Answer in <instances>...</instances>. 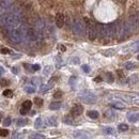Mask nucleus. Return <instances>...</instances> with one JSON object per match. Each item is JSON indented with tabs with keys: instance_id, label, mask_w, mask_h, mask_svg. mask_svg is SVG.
<instances>
[{
	"instance_id": "25",
	"label": "nucleus",
	"mask_w": 139,
	"mask_h": 139,
	"mask_svg": "<svg viewBox=\"0 0 139 139\" xmlns=\"http://www.w3.org/2000/svg\"><path fill=\"white\" fill-rule=\"evenodd\" d=\"M34 127H35V128H41V127H43V122H42V119H41V118H38V119L35 120Z\"/></svg>"
},
{
	"instance_id": "30",
	"label": "nucleus",
	"mask_w": 139,
	"mask_h": 139,
	"mask_svg": "<svg viewBox=\"0 0 139 139\" xmlns=\"http://www.w3.org/2000/svg\"><path fill=\"white\" fill-rule=\"evenodd\" d=\"M26 123H27V120L21 118V119H19V120L17 121V126H25Z\"/></svg>"
},
{
	"instance_id": "1",
	"label": "nucleus",
	"mask_w": 139,
	"mask_h": 139,
	"mask_svg": "<svg viewBox=\"0 0 139 139\" xmlns=\"http://www.w3.org/2000/svg\"><path fill=\"white\" fill-rule=\"evenodd\" d=\"M20 21V16L17 13H9V14H3L0 17V28L5 29L9 31L14 27H16Z\"/></svg>"
},
{
	"instance_id": "35",
	"label": "nucleus",
	"mask_w": 139,
	"mask_h": 139,
	"mask_svg": "<svg viewBox=\"0 0 139 139\" xmlns=\"http://www.w3.org/2000/svg\"><path fill=\"white\" fill-rule=\"evenodd\" d=\"M11 122H12L11 118H6V119L3 121V126H9L10 124H11Z\"/></svg>"
},
{
	"instance_id": "42",
	"label": "nucleus",
	"mask_w": 139,
	"mask_h": 139,
	"mask_svg": "<svg viewBox=\"0 0 139 139\" xmlns=\"http://www.w3.org/2000/svg\"><path fill=\"white\" fill-rule=\"evenodd\" d=\"M72 62H73V63L75 62V64H77V63H79V59H78V58H75V59H72Z\"/></svg>"
},
{
	"instance_id": "46",
	"label": "nucleus",
	"mask_w": 139,
	"mask_h": 139,
	"mask_svg": "<svg viewBox=\"0 0 139 139\" xmlns=\"http://www.w3.org/2000/svg\"><path fill=\"white\" fill-rule=\"evenodd\" d=\"M60 49H61V52H65V50H67V48H65L63 45H60Z\"/></svg>"
},
{
	"instance_id": "28",
	"label": "nucleus",
	"mask_w": 139,
	"mask_h": 139,
	"mask_svg": "<svg viewBox=\"0 0 139 139\" xmlns=\"http://www.w3.org/2000/svg\"><path fill=\"white\" fill-rule=\"evenodd\" d=\"M104 133L106 135H112L115 133V129L111 127H106V128H104Z\"/></svg>"
},
{
	"instance_id": "41",
	"label": "nucleus",
	"mask_w": 139,
	"mask_h": 139,
	"mask_svg": "<svg viewBox=\"0 0 139 139\" xmlns=\"http://www.w3.org/2000/svg\"><path fill=\"white\" fill-rule=\"evenodd\" d=\"M20 113L21 115H27L28 113V110H27V109H25V108H21L20 109Z\"/></svg>"
},
{
	"instance_id": "11",
	"label": "nucleus",
	"mask_w": 139,
	"mask_h": 139,
	"mask_svg": "<svg viewBox=\"0 0 139 139\" xmlns=\"http://www.w3.org/2000/svg\"><path fill=\"white\" fill-rule=\"evenodd\" d=\"M54 80H55V79H52V80L49 81V84H47V85H42V86L40 87V92H41L42 94H45L46 92H48V91L54 87Z\"/></svg>"
},
{
	"instance_id": "48",
	"label": "nucleus",
	"mask_w": 139,
	"mask_h": 139,
	"mask_svg": "<svg viewBox=\"0 0 139 139\" xmlns=\"http://www.w3.org/2000/svg\"><path fill=\"white\" fill-rule=\"evenodd\" d=\"M94 80H95V81H97V83H99V81H102V77H96Z\"/></svg>"
},
{
	"instance_id": "12",
	"label": "nucleus",
	"mask_w": 139,
	"mask_h": 139,
	"mask_svg": "<svg viewBox=\"0 0 139 139\" xmlns=\"http://www.w3.org/2000/svg\"><path fill=\"white\" fill-rule=\"evenodd\" d=\"M127 119H128L129 122L135 123V122H137L138 119H139V115H138L137 111H136V112H129V113L127 115Z\"/></svg>"
},
{
	"instance_id": "20",
	"label": "nucleus",
	"mask_w": 139,
	"mask_h": 139,
	"mask_svg": "<svg viewBox=\"0 0 139 139\" xmlns=\"http://www.w3.org/2000/svg\"><path fill=\"white\" fill-rule=\"evenodd\" d=\"M31 106H32V102L31 101H25L23 103V106H21V108H25L27 109V110L29 111L31 109Z\"/></svg>"
},
{
	"instance_id": "13",
	"label": "nucleus",
	"mask_w": 139,
	"mask_h": 139,
	"mask_svg": "<svg viewBox=\"0 0 139 139\" xmlns=\"http://www.w3.org/2000/svg\"><path fill=\"white\" fill-rule=\"evenodd\" d=\"M46 122L49 126H56L58 124V120H57L56 117H49V118H47Z\"/></svg>"
},
{
	"instance_id": "17",
	"label": "nucleus",
	"mask_w": 139,
	"mask_h": 139,
	"mask_svg": "<svg viewBox=\"0 0 139 139\" xmlns=\"http://www.w3.org/2000/svg\"><path fill=\"white\" fill-rule=\"evenodd\" d=\"M63 122L67 123V124H74V118H73L71 115L65 116L64 118H63Z\"/></svg>"
},
{
	"instance_id": "33",
	"label": "nucleus",
	"mask_w": 139,
	"mask_h": 139,
	"mask_svg": "<svg viewBox=\"0 0 139 139\" xmlns=\"http://www.w3.org/2000/svg\"><path fill=\"white\" fill-rule=\"evenodd\" d=\"M52 71H53V68L50 67V65H49V67H46L45 70H44V74L48 75V74H50V73H52Z\"/></svg>"
},
{
	"instance_id": "14",
	"label": "nucleus",
	"mask_w": 139,
	"mask_h": 139,
	"mask_svg": "<svg viewBox=\"0 0 139 139\" xmlns=\"http://www.w3.org/2000/svg\"><path fill=\"white\" fill-rule=\"evenodd\" d=\"M88 117L93 120H96L99 117H100V113L96 111V110H90V111H88Z\"/></svg>"
},
{
	"instance_id": "31",
	"label": "nucleus",
	"mask_w": 139,
	"mask_h": 139,
	"mask_svg": "<svg viewBox=\"0 0 139 139\" xmlns=\"http://www.w3.org/2000/svg\"><path fill=\"white\" fill-rule=\"evenodd\" d=\"M8 135H9V130H8V129H5V128L0 129V136H2V137H6Z\"/></svg>"
},
{
	"instance_id": "45",
	"label": "nucleus",
	"mask_w": 139,
	"mask_h": 139,
	"mask_svg": "<svg viewBox=\"0 0 139 139\" xmlns=\"http://www.w3.org/2000/svg\"><path fill=\"white\" fill-rule=\"evenodd\" d=\"M3 14H5V11H3L2 9H0V17H1V16L3 15Z\"/></svg>"
},
{
	"instance_id": "40",
	"label": "nucleus",
	"mask_w": 139,
	"mask_h": 139,
	"mask_svg": "<svg viewBox=\"0 0 139 139\" xmlns=\"http://www.w3.org/2000/svg\"><path fill=\"white\" fill-rule=\"evenodd\" d=\"M2 54H10V50L8 48H1V50H0Z\"/></svg>"
},
{
	"instance_id": "16",
	"label": "nucleus",
	"mask_w": 139,
	"mask_h": 139,
	"mask_svg": "<svg viewBox=\"0 0 139 139\" xmlns=\"http://www.w3.org/2000/svg\"><path fill=\"white\" fill-rule=\"evenodd\" d=\"M137 83H138V74L132 75V76L128 78V84H130V85H136Z\"/></svg>"
},
{
	"instance_id": "23",
	"label": "nucleus",
	"mask_w": 139,
	"mask_h": 139,
	"mask_svg": "<svg viewBox=\"0 0 139 139\" xmlns=\"http://www.w3.org/2000/svg\"><path fill=\"white\" fill-rule=\"evenodd\" d=\"M112 106L117 109H123L124 107H125V105H124L123 103H121V102H115V103H112Z\"/></svg>"
},
{
	"instance_id": "22",
	"label": "nucleus",
	"mask_w": 139,
	"mask_h": 139,
	"mask_svg": "<svg viewBox=\"0 0 139 139\" xmlns=\"http://www.w3.org/2000/svg\"><path fill=\"white\" fill-rule=\"evenodd\" d=\"M124 67H125V69H126V70H134V69H136V68H137V64H136V63H134V62H126Z\"/></svg>"
},
{
	"instance_id": "29",
	"label": "nucleus",
	"mask_w": 139,
	"mask_h": 139,
	"mask_svg": "<svg viewBox=\"0 0 139 139\" xmlns=\"http://www.w3.org/2000/svg\"><path fill=\"white\" fill-rule=\"evenodd\" d=\"M113 80H115L113 75L111 74V73H107V81H108L109 84H112V83H113Z\"/></svg>"
},
{
	"instance_id": "37",
	"label": "nucleus",
	"mask_w": 139,
	"mask_h": 139,
	"mask_svg": "<svg viewBox=\"0 0 139 139\" xmlns=\"http://www.w3.org/2000/svg\"><path fill=\"white\" fill-rule=\"evenodd\" d=\"M56 61H57V68H61V65H62V60H61V57H57L56 58Z\"/></svg>"
},
{
	"instance_id": "26",
	"label": "nucleus",
	"mask_w": 139,
	"mask_h": 139,
	"mask_svg": "<svg viewBox=\"0 0 139 139\" xmlns=\"http://www.w3.org/2000/svg\"><path fill=\"white\" fill-rule=\"evenodd\" d=\"M3 95L5 97H12L13 96V91L10 90V89H6V90L3 91Z\"/></svg>"
},
{
	"instance_id": "7",
	"label": "nucleus",
	"mask_w": 139,
	"mask_h": 139,
	"mask_svg": "<svg viewBox=\"0 0 139 139\" xmlns=\"http://www.w3.org/2000/svg\"><path fill=\"white\" fill-rule=\"evenodd\" d=\"M84 111V107L81 105H79V104H76L73 106L72 108V110H71V116L72 117H79L80 115L83 113Z\"/></svg>"
},
{
	"instance_id": "4",
	"label": "nucleus",
	"mask_w": 139,
	"mask_h": 139,
	"mask_svg": "<svg viewBox=\"0 0 139 139\" xmlns=\"http://www.w3.org/2000/svg\"><path fill=\"white\" fill-rule=\"evenodd\" d=\"M9 40L13 43V44H19L23 41V35L19 29L17 28H13L9 32Z\"/></svg>"
},
{
	"instance_id": "47",
	"label": "nucleus",
	"mask_w": 139,
	"mask_h": 139,
	"mask_svg": "<svg viewBox=\"0 0 139 139\" xmlns=\"http://www.w3.org/2000/svg\"><path fill=\"white\" fill-rule=\"evenodd\" d=\"M117 73H118V74H119V76H120L121 78H123V73H122V71H118Z\"/></svg>"
},
{
	"instance_id": "6",
	"label": "nucleus",
	"mask_w": 139,
	"mask_h": 139,
	"mask_svg": "<svg viewBox=\"0 0 139 139\" xmlns=\"http://www.w3.org/2000/svg\"><path fill=\"white\" fill-rule=\"evenodd\" d=\"M88 35H89V39L91 41H94L97 38V31H96V25L94 24H90L88 27Z\"/></svg>"
},
{
	"instance_id": "24",
	"label": "nucleus",
	"mask_w": 139,
	"mask_h": 139,
	"mask_svg": "<svg viewBox=\"0 0 139 139\" xmlns=\"http://www.w3.org/2000/svg\"><path fill=\"white\" fill-rule=\"evenodd\" d=\"M118 129L120 132H126V130H128V125L125 124V123H121L120 125L118 126Z\"/></svg>"
},
{
	"instance_id": "44",
	"label": "nucleus",
	"mask_w": 139,
	"mask_h": 139,
	"mask_svg": "<svg viewBox=\"0 0 139 139\" xmlns=\"http://www.w3.org/2000/svg\"><path fill=\"white\" fill-rule=\"evenodd\" d=\"M4 73V70H3V68L2 67H0V76H1L2 74Z\"/></svg>"
},
{
	"instance_id": "27",
	"label": "nucleus",
	"mask_w": 139,
	"mask_h": 139,
	"mask_svg": "<svg viewBox=\"0 0 139 139\" xmlns=\"http://www.w3.org/2000/svg\"><path fill=\"white\" fill-rule=\"evenodd\" d=\"M76 84H77V78L76 77H71L70 79V85L72 88H76Z\"/></svg>"
},
{
	"instance_id": "49",
	"label": "nucleus",
	"mask_w": 139,
	"mask_h": 139,
	"mask_svg": "<svg viewBox=\"0 0 139 139\" xmlns=\"http://www.w3.org/2000/svg\"><path fill=\"white\" fill-rule=\"evenodd\" d=\"M12 71H13V73H15V74H17V73H18L16 68H13V69H12Z\"/></svg>"
},
{
	"instance_id": "21",
	"label": "nucleus",
	"mask_w": 139,
	"mask_h": 139,
	"mask_svg": "<svg viewBox=\"0 0 139 139\" xmlns=\"http://www.w3.org/2000/svg\"><path fill=\"white\" fill-rule=\"evenodd\" d=\"M102 54L106 57H110V56H113L116 54V50L115 49H107V50H103Z\"/></svg>"
},
{
	"instance_id": "19",
	"label": "nucleus",
	"mask_w": 139,
	"mask_h": 139,
	"mask_svg": "<svg viewBox=\"0 0 139 139\" xmlns=\"http://www.w3.org/2000/svg\"><path fill=\"white\" fill-rule=\"evenodd\" d=\"M24 90H25V92H27V93H29V94H31V93H34V92H35V87H34V86H31V85H29V86H26V87L24 88Z\"/></svg>"
},
{
	"instance_id": "39",
	"label": "nucleus",
	"mask_w": 139,
	"mask_h": 139,
	"mask_svg": "<svg viewBox=\"0 0 139 139\" xmlns=\"http://www.w3.org/2000/svg\"><path fill=\"white\" fill-rule=\"evenodd\" d=\"M31 68H32L33 71H39L40 70V65L39 64H34V65H32Z\"/></svg>"
},
{
	"instance_id": "32",
	"label": "nucleus",
	"mask_w": 139,
	"mask_h": 139,
	"mask_svg": "<svg viewBox=\"0 0 139 139\" xmlns=\"http://www.w3.org/2000/svg\"><path fill=\"white\" fill-rule=\"evenodd\" d=\"M34 103L38 105V106H42V105H43V100L40 99V97H35V99H34Z\"/></svg>"
},
{
	"instance_id": "43",
	"label": "nucleus",
	"mask_w": 139,
	"mask_h": 139,
	"mask_svg": "<svg viewBox=\"0 0 139 139\" xmlns=\"http://www.w3.org/2000/svg\"><path fill=\"white\" fill-rule=\"evenodd\" d=\"M1 85H2V86H6V85H9V81H6L5 79H3L2 81H1Z\"/></svg>"
},
{
	"instance_id": "3",
	"label": "nucleus",
	"mask_w": 139,
	"mask_h": 139,
	"mask_svg": "<svg viewBox=\"0 0 139 139\" xmlns=\"http://www.w3.org/2000/svg\"><path fill=\"white\" fill-rule=\"evenodd\" d=\"M78 97L86 104H94L96 102V100H97L95 94H94L93 92H91V91H89V90L80 92L78 94Z\"/></svg>"
},
{
	"instance_id": "36",
	"label": "nucleus",
	"mask_w": 139,
	"mask_h": 139,
	"mask_svg": "<svg viewBox=\"0 0 139 139\" xmlns=\"http://www.w3.org/2000/svg\"><path fill=\"white\" fill-rule=\"evenodd\" d=\"M81 69H83V71L85 73H89L90 72V67H89V65H87V64H84L81 67Z\"/></svg>"
},
{
	"instance_id": "38",
	"label": "nucleus",
	"mask_w": 139,
	"mask_h": 139,
	"mask_svg": "<svg viewBox=\"0 0 139 139\" xmlns=\"http://www.w3.org/2000/svg\"><path fill=\"white\" fill-rule=\"evenodd\" d=\"M106 117H113V112H112V110H107L106 111Z\"/></svg>"
},
{
	"instance_id": "5",
	"label": "nucleus",
	"mask_w": 139,
	"mask_h": 139,
	"mask_svg": "<svg viewBox=\"0 0 139 139\" xmlns=\"http://www.w3.org/2000/svg\"><path fill=\"white\" fill-rule=\"evenodd\" d=\"M126 25L129 29V31L130 33L132 32H134L136 30V28H137V25H138V15L136 14L135 16H130L129 19L126 21Z\"/></svg>"
},
{
	"instance_id": "9",
	"label": "nucleus",
	"mask_w": 139,
	"mask_h": 139,
	"mask_svg": "<svg viewBox=\"0 0 139 139\" xmlns=\"http://www.w3.org/2000/svg\"><path fill=\"white\" fill-rule=\"evenodd\" d=\"M13 5V0H0V9L3 11H9Z\"/></svg>"
},
{
	"instance_id": "34",
	"label": "nucleus",
	"mask_w": 139,
	"mask_h": 139,
	"mask_svg": "<svg viewBox=\"0 0 139 139\" xmlns=\"http://www.w3.org/2000/svg\"><path fill=\"white\" fill-rule=\"evenodd\" d=\"M62 95H63V93H62V91H60V90H58L55 94H54V97L55 99H60V97H62Z\"/></svg>"
},
{
	"instance_id": "18",
	"label": "nucleus",
	"mask_w": 139,
	"mask_h": 139,
	"mask_svg": "<svg viewBox=\"0 0 139 139\" xmlns=\"http://www.w3.org/2000/svg\"><path fill=\"white\" fill-rule=\"evenodd\" d=\"M30 139H45V136L43 134H40V133H33L29 136Z\"/></svg>"
},
{
	"instance_id": "10",
	"label": "nucleus",
	"mask_w": 139,
	"mask_h": 139,
	"mask_svg": "<svg viewBox=\"0 0 139 139\" xmlns=\"http://www.w3.org/2000/svg\"><path fill=\"white\" fill-rule=\"evenodd\" d=\"M55 21H56V26L58 28H62L64 26V21H65V17L62 13H58L56 15V18H55Z\"/></svg>"
},
{
	"instance_id": "8",
	"label": "nucleus",
	"mask_w": 139,
	"mask_h": 139,
	"mask_svg": "<svg viewBox=\"0 0 139 139\" xmlns=\"http://www.w3.org/2000/svg\"><path fill=\"white\" fill-rule=\"evenodd\" d=\"M73 137L76 138V139H90L91 136L86 133V132H83V130H75L73 132Z\"/></svg>"
},
{
	"instance_id": "15",
	"label": "nucleus",
	"mask_w": 139,
	"mask_h": 139,
	"mask_svg": "<svg viewBox=\"0 0 139 139\" xmlns=\"http://www.w3.org/2000/svg\"><path fill=\"white\" fill-rule=\"evenodd\" d=\"M60 108H61L60 102H53V103L49 105V109H52V110H58V109H60Z\"/></svg>"
},
{
	"instance_id": "2",
	"label": "nucleus",
	"mask_w": 139,
	"mask_h": 139,
	"mask_svg": "<svg viewBox=\"0 0 139 139\" xmlns=\"http://www.w3.org/2000/svg\"><path fill=\"white\" fill-rule=\"evenodd\" d=\"M72 31L74 34L84 36L86 33V24L84 23L83 19L80 18H75L72 21Z\"/></svg>"
}]
</instances>
